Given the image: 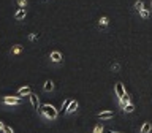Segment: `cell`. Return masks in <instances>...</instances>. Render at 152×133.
I'll return each instance as SVG.
<instances>
[{
  "label": "cell",
  "instance_id": "cell-1",
  "mask_svg": "<svg viewBox=\"0 0 152 133\" xmlns=\"http://www.w3.org/2000/svg\"><path fill=\"white\" fill-rule=\"evenodd\" d=\"M40 111H41L43 116H46L48 119H56L57 117V109L52 106V104H43Z\"/></svg>",
  "mask_w": 152,
  "mask_h": 133
},
{
  "label": "cell",
  "instance_id": "cell-2",
  "mask_svg": "<svg viewBox=\"0 0 152 133\" xmlns=\"http://www.w3.org/2000/svg\"><path fill=\"white\" fill-rule=\"evenodd\" d=\"M3 103H7V104H19L21 103V98L19 97H5Z\"/></svg>",
  "mask_w": 152,
  "mask_h": 133
},
{
  "label": "cell",
  "instance_id": "cell-3",
  "mask_svg": "<svg viewBox=\"0 0 152 133\" xmlns=\"http://www.w3.org/2000/svg\"><path fill=\"white\" fill-rule=\"evenodd\" d=\"M51 60L52 62H62V54L59 51H52L51 52Z\"/></svg>",
  "mask_w": 152,
  "mask_h": 133
},
{
  "label": "cell",
  "instance_id": "cell-4",
  "mask_svg": "<svg viewBox=\"0 0 152 133\" xmlns=\"http://www.w3.org/2000/svg\"><path fill=\"white\" fill-rule=\"evenodd\" d=\"M124 94H125V89H124L122 83H117V84H116V95H117L119 98H121Z\"/></svg>",
  "mask_w": 152,
  "mask_h": 133
},
{
  "label": "cell",
  "instance_id": "cell-5",
  "mask_svg": "<svg viewBox=\"0 0 152 133\" xmlns=\"http://www.w3.org/2000/svg\"><path fill=\"white\" fill-rule=\"evenodd\" d=\"M28 98H30V103H32V106L35 108V109H38V97H37V95L30 92V94H28Z\"/></svg>",
  "mask_w": 152,
  "mask_h": 133
},
{
  "label": "cell",
  "instance_id": "cell-6",
  "mask_svg": "<svg viewBox=\"0 0 152 133\" xmlns=\"http://www.w3.org/2000/svg\"><path fill=\"white\" fill-rule=\"evenodd\" d=\"M98 117L100 119H111V117H114V113L113 111H102V113H98Z\"/></svg>",
  "mask_w": 152,
  "mask_h": 133
},
{
  "label": "cell",
  "instance_id": "cell-7",
  "mask_svg": "<svg viewBox=\"0 0 152 133\" xmlns=\"http://www.w3.org/2000/svg\"><path fill=\"white\" fill-rule=\"evenodd\" d=\"M26 18V8H19L18 11H16V14H14V19H24Z\"/></svg>",
  "mask_w": 152,
  "mask_h": 133
},
{
  "label": "cell",
  "instance_id": "cell-8",
  "mask_svg": "<svg viewBox=\"0 0 152 133\" xmlns=\"http://www.w3.org/2000/svg\"><path fill=\"white\" fill-rule=\"evenodd\" d=\"M30 92H32L30 87H28V86H24V87H21L18 90V95H19V97H21V95H28Z\"/></svg>",
  "mask_w": 152,
  "mask_h": 133
},
{
  "label": "cell",
  "instance_id": "cell-9",
  "mask_svg": "<svg viewBox=\"0 0 152 133\" xmlns=\"http://www.w3.org/2000/svg\"><path fill=\"white\" fill-rule=\"evenodd\" d=\"M43 89H45V90H46V92H51V90H52V89H54V83H52V81H51V79H48V81H46V83H45V87H43Z\"/></svg>",
  "mask_w": 152,
  "mask_h": 133
},
{
  "label": "cell",
  "instance_id": "cell-10",
  "mask_svg": "<svg viewBox=\"0 0 152 133\" xmlns=\"http://www.w3.org/2000/svg\"><path fill=\"white\" fill-rule=\"evenodd\" d=\"M108 24H109V19H108L106 16H102V18H100V21H98V26L102 27V28H103V27H106Z\"/></svg>",
  "mask_w": 152,
  "mask_h": 133
},
{
  "label": "cell",
  "instance_id": "cell-11",
  "mask_svg": "<svg viewBox=\"0 0 152 133\" xmlns=\"http://www.w3.org/2000/svg\"><path fill=\"white\" fill-rule=\"evenodd\" d=\"M128 103H130V97H128V94L125 92L121 97V104H122V106H125V104H128Z\"/></svg>",
  "mask_w": 152,
  "mask_h": 133
},
{
  "label": "cell",
  "instance_id": "cell-12",
  "mask_svg": "<svg viewBox=\"0 0 152 133\" xmlns=\"http://www.w3.org/2000/svg\"><path fill=\"white\" fill-rule=\"evenodd\" d=\"M76 109H78V102H75V100H71V103H70L68 109H66V113H73V111H76Z\"/></svg>",
  "mask_w": 152,
  "mask_h": 133
},
{
  "label": "cell",
  "instance_id": "cell-13",
  "mask_svg": "<svg viewBox=\"0 0 152 133\" xmlns=\"http://www.w3.org/2000/svg\"><path fill=\"white\" fill-rule=\"evenodd\" d=\"M151 128H152L151 124L149 122H144V124H142V127H141V133H149Z\"/></svg>",
  "mask_w": 152,
  "mask_h": 133
},
{
  "label": "cell",
  "instance_id": "cell-14",
  "mask_svg": "<svg viewBox=\"0 0 152 133\" xmlns=\"http://www.w3.org/2000/svg\"><path fill=\"white\" fill-rule=\"evenodd\" d=\"M140 16H141L142 19H147V18H149V10H144V8L140 10Z\"/></svg>",
  "mask_w": 152,
  "mask_h": 133
},
{
  "label": "cell",
  "instance_id": "cell-15",
  "mask_svg": "<svg viewBox=\"0 0 152 133\" xmlns=\"http://www.w3.org/2000/svg\"><path fill=\"white\" fill-rule=\"evenodd\" d=\"M144 8V3H142V0H138V2L135 3V10L136 11H140V10H142Z\"/></svg>",
  "mask_w": 152,
  "mask_h": 133
},
{
  "label": "cell",
  "instance_id": "cell-16",
  "mask_svg": "<svg viewBox=\"0 0 152 133\" xmlns=\"http://www.w3.org/2000/svg\"><path fill=\"white\" fill-rule=\"evenodd\" d=\"M21 51H22V46H21V45H16V46L11 49V54H19Z\"/></svg>",
  "mask_w": 152,
  "mask_h": 133
},
{
  "label": "cell",
  "instance_id": "cell-17",
  "mask_svg": "<svg viewBox=\"0 0 152 133\" xmlns=\"http://www.w3.org/2000/svg\"><path fill=\"white\" fill-rule=\"evenodd\" d=\"M16 5L19 8H26L27 7V0H16Z\"/></svg>",
  "mask_w": 152,
  "mask_h": 133
},
{
  "label": "cell",
  "instance_id": "cell-18",
  "mask_svg": "<svg viewBox=\"0 0 152 133\" xmlns=\"http://www.w3.org/2000/svg\"><path fill=\"white\" fill-rule=\"evenodd\" d=\"M133 109H135V106H133L132 103H128V104H125V106H124V111H125V113H132Z\"/></svg>",
  "mask_w": 152,
  "mask_h": 133
},
{
  "label": "cell",
  "instance_id": "cell-19",
  "mask_svg": "<svg viewBox=\"0 0 152 133\" xmlns=\"http://www.w3.org/2000/svg\"><path fill=\"white\" fill-rule=\"evenodd\" d=\"M70 103H71V100H66V102H65L64 104H62V111H65V113H66V109H68Z\"/></svg>",
  "mask_w": 152,
  "mask_h": 133
},
{
  "label": "cell",
  "instance_id": "cell-20",
  "mask_svg": "<svg viewBox=\"0 0 152 133\" xmlns=\"http://www.w3.org/2000/svg\"><path fill=\"white\" fill-rule=\"evenodd\" d=\"M37 38H40V35H38V33H30V35H28V40H37Z\"/></svg>",
  "mask_w": 152,
  "mask_h": 133
},
{
  "label": "cell",
  "instance_id": "cell-21",
  "mask_svg": "<svg viewBox=\"0 0 152 133\" xmlns=\"http://www.w3.org/2000/svg\"><path fill=\"white\" fill-rule=\"evenodd\" d=\"M102 132H103V127L102 125H97V127L94 128V133H102Z\"/></svg>",
  "mask_w": 152,
  "mask_h": 133
},
{
  "label": "cell",
  "instance_id": "cell-22",
  "mask_svg": "<svg viewBox=\"0 0 152 133\" xmlns=\"http://www.w3.org/2000/svg\"><path fill=\"white\" fill-rule=\"evenodd\" d=\"M3 133H13V128L8 127V125H5L3 127Z\"/></svg>",
  "mask_w": 152,
  "mask_h": 133
},
{
  "label": "cell",
  "instance_id": "cell-23",
  "mask_svg": "<svg viewBox=\"0 0 152 133\" xmlns=\"http://www.w3.org/2000/svg\"><path fill=\"white\" fill-rule=\"evenodd\" d=\"M111 68H113L114 71H117V70H119V64H113V66H111Z\"/></svg>",
  "mask_w": 152,
  "mask_h": 133
},
{
  "label": "cell",
  "instance_id": "cell-24",
  "mask_svg": "<svg viewBox=\"0 0 152 133\" xmlns=\"http://www.w3.org/2000/svg\"><path fill=\"white\" fill-rule=\"evenodd\" d=\"M3 127H5V124H3V122H0V130H3Z\"/></svg>",
  "mask_w": 152,
  "mask_h": 133
},
{
  "label": "cell",
  "instance_id": "cell-25",
  "mask_svg": "<svg viewBox=\"0 0 152 133\" xmlns=\"http://www.w3.org/2000/svg\"><path fill=\"white\" fill-rule=\"evenodd\" d=\"M109 133H117V132H113V130H109Z\"/></svg>",
  "mask_w": 152,
  "mask_h": 133
},
{
  "label": "cell",
  "instance_id": "cell-26",
  "mask_svg": "<svg viewBox=\"0 0 152 133\" xmlns=\"http://www.w3.org/2000/svg\"><path fill=\"white\" fill-rule=\"evenodd\" d=\"M43 2H48V0H43Z\"/></svg>",
  "mask_w": 152,
  "mask_h": 133
}]
</instances>
